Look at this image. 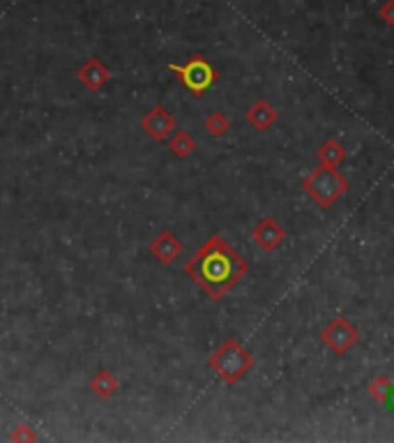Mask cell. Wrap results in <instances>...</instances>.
<instances>
[{
    "label": "cell",
    "instance_id": "6da1fadb",
    "mask_svg": "<svg viewBox=\"0 0 394 443\" xmlns=\"http://www.w3.org/2000/svg\"><path fill=\"white\" fill-rule=\"evenodd\" d=\"M191 273L210 295H222L247 273V263L222 238H213L191 263Z\"/></svg>",
    "mask_w": 394,
    "mask_h": 443
},
{
    "label": "cell",
    "instance_id": "7a4b0ae2",
    "mask_svg": "<svg viewBox=\"0 0 394 443\" xmlns=\"http://www.w3.org/2000/svg\"><path fill=\"white\" fill-rule=\"evenodd\" d=\"M302 187L314 199L320 208H332L334 203L344 197L351 187L346 175L337 171V166H325L320 164L311 171L305 180H302Z\"/></svg>",
    "mask_w": 394,
    "mask_h": 443
},
{
    "label": "cell",
    "instance_id": "3957f363",
    "mask_svg": "<svg viewBox=\"0 0 394 443\" xmlns=\"http://www.w3.org/2000/svg\"><path fill=\"white\" fill-rule=\"evenodd\" d=\"M215 367L226 381H237V378L244 376L252 369V356L247 354L237 341H228V344L217 354Z\"/></svg>",
    "mask_w": 394,
    "mask_h": 443
},
{
    "label": "cell",
    "instance_id": "277c9868",
    "mask_svg": "<svg viewBox=\"0 0 394 443\" xmlns=\"http://www.w3.org/2000/svg\"><path fill=\"white\" fill-rule=\"evenodd\" d=\"M320 339H323L337 356H344L357 344L360 332H357V328L346 317H334L323 330H320Z\"/></svg>",
    "mask_w": 394,
    "mask_h": 443
},
{
    "label": "cell",
    "instance_id": "5b68a950",
    "mask_svg": "<svg viewBox=\"0 0 394 443\" xmlns=\"http://www.w3.org/2000/svg\"><path fill=\"white\" fill-rule=\"evenodd\" d=\"M173 70L180 74L182 83H185L191 92H196V95L213 86L215 77H217L215 70L210 67L203 58H194V60H189L185 67H173Z\"/></svg>",
    "mask_w": 394,
    "mask_h": 443
},
{
    "label": "cell",
    "instance_id": "8992f818",
    "mask_svg": "<svg viewBox=\"0 0 394 443\" xmlns=\"http://www.w3.org/2000/svg\"><path fill=\"white\" fill-rule=\"evenodd\" d=\"M252 238H254V243H259L261 249H265V252H274V249H279L283 240H286V231L281 229L277 219L265 217L254 226Z\"/></svg>",
    "mask_w": 394,
    "mask_h": 443
},
{
    "label": "cell",
    "instance_id": "52a82bcc",
    "mask_svg": "<svg viewBox=\"0 0 394 443\" xmlns=\"http://www.w3.org/2000/svg\"><path fill=\"white\" fill-rule=\"evenodd\" d=\"M277 109H274L272 104H268V102H256V104L249 109V114H247V120L256 127V129H261V132H265V129H270L274 123H277Z\"/></svg>",
    "mask_w": 394,
    "mask_h": 443
},
{
    "label": "cell",
    "instance_id": "ba28073f",
    "mask_svg": "<svg viewBox=\"0 0 394 443\" xmlns=\"http://www.w3.org/2000/svg\"><path fill=\"white\" fill-rule=\"evenodd\" d=\"M316 160L325 166H339L346 160V148L342 141H337V138H327L316 151Z\"/></svg>",
    "mask_w": 394,
    "mask_h": 443
},
{
    "label": "cell",
    "instance_id": "9c48e42d",
    "mask_svg": "<svg viewBox=\"0 0 394 443\" xmlns=\"http://www.w3.org/2000/svg\"><path fill=\"white\" fill-rule=\"evenodd\" d=\"M392 378L388 374H378L373 378V381L366 385V393H369V397L373 402H378V404H385V400H388V395L392 390Z\"/></svg>",
    "mask_w": 394,
    "mask_h": 443
},
{
    "label": "cell",
    "instance_id": "30bf717a",
    "mask_svg": "<svg viewBox=\"0 0 394 443\" xmlns=\"http://www.w3.org/2000/svg\"><path fill=\"white\" fill-rule=\"evenodd\" d=\"M378 16H381L388 26H394V0H385L383 7L378 9Z\"/></svg>",
    "mask_w": 394,
    "mask_h": 443
},
{
    "label": "cell",
    "instance_id": "8fae6325",
    "mask_svg": "<svg viewBox=\"0 0 394 443\" xmlns=\"http://www.w3.org/2000/svg\"><path fill=\"white\" fill-rule=\"evenodd\" d=\"M385 404H388L390 409L394 411V385H392V390H390V395H388V400H385Z\"/></svg>",
    "mask_w": 394,
    "mask_h": 443
}]
</instances>
